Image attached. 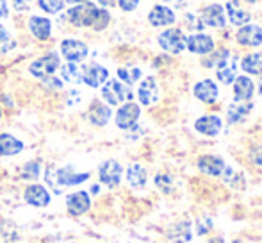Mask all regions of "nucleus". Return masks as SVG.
<instances>
[{"mask_svg": "<svg viewBox=\"0 0 262 243\" xmlns=\"http://www.w3.org/2000/svg\"><path fill=\"white\" fill-rule=\"evenodd\" d=\"M235 42L241 47H253V49H257V47L262 45V27L257 24L243 25L235 32Z\"/></svg>", "mask_w": 262, "mask_h": 243, "instance_id": "0eeeda50", "label": "nucleus"}, {"mask_svg": "<svg viewBox=\"0 0 262 243\" xmlns=\"http://www.w3.org/2000/svg\"><path fill=\"white\" fill-rule=\"evenodd\" d=\"M121 175H123V168L118 161L114 159H107L100 165L98 168V177L100 183L105 184L109 188H116L121 183Z\"/></svg>", "mask_w": 262, "mask_h": 243, "instance_id": "6e6552de", "label": "nucleus"}, {"mask_svg": "<svg viewBox=\"0 0 262 243\" xmlns=\"http://www.w3.org/2000/svg\"><path fill=\"white\" fill-rule=\"evenodd\" d=\"M98 4H100L102 7H113V6H116V0H98Z\"/></svg>", "mask_w": 262, "mask_h": 243, "instance_id": "de8ad7c7", "label": "nucleus"}, {"mask_svg": "<svg viewBox=\"0 0 262 243\" xmlns=\"http://www.w3.org/2000/svg\"><path fill=\"white\" fill-rule=\"evenodd\" d=\"M24 150V143L13 134H0V156H16Z\"/></svg>", "mask_w": 262, "mask_h": 243, "instance_id": "393cba45", "label": "nucleus"}, {"mask_svg": "<svg viewBox=\"0 0 262 243\" xmlns=\"http://www.w3.org/2000/svg\"><path fill=\"white\" fill-rule=\"evenodd\" d=\"M61 54L68 63H80L88 57L90 49H88L86 43L80 42V39L68 38L61 42Z\"/></svg>", "mask_w": 262, "mask_h": 243, "instance_id": "39448f33", "label": "nucleus"}, {"mask_svg": "<svg viewBox=\"0 0 262 243\" xmlns=\"http://www.w3.org/2000/svg\"><path fill=\"white\" fill-rule=\"evenodd\" d=\"M102 98H104L109 106H120V104H123V102H132L134 93H132L130 88L121 83V80L111 79V80H105L104 88H102Z\"/></svg>", "mask_w": 262, "mask_h": 243, "instance_id": "f257e3e1", "label": "nucleus"}, {"mask_svg": "<svg viewBox=\"0 0 262 243\" xmlns=\"http://www.w3.org/2000/svg\"><path fill=\"white\" fill-rule=\"evenodd\" d=\"M175 13L168 6H154L148 13V22L154 27H168V25L175 24Z\"/></svg>", "mask_w": 262, "mask_h": 243, "instance_id": "f3484780", "label": "nucleus"}, {"mask_svg": "<svg viewBox=\"0 0 262 243\" xmlns=\"http://www.w3.org/2000/svg\"><path fill=\"white\" fill-rule=\"evenodd\" d=\"M246 2H248V4H255L257 0H246Z\"/></svg>", "mask_w": 262, "mask_h": 243, "instance_id": "864d4df0", "label": "nucleus"}, {"mask_svg": "<svg viewBox=\"0 0 262 243\" xmlns=\"http://www.w3.org/2000/svg\"><path fill=\"white\" fill-rule=\"evenodd\" d=\"M25 202L31 206H36V208H45V206L50 204V193L45 186L41 184H31L25 190Z\"/></svg>", "mask_w": 262, "mask_h": 243, "instance_id": "aec40b11", "label": "nucleus"}, {"mask_svg": "<svg viewBox=\"0 0 262 243\" xmlns=\"http://www.w3.org/2000/svg\"><path fill=\"white\" fill-rule=\"evenodd\" d=\"M138 98L143 106H152L159 100V86L154 77H146L138 88Z\"/></svg>", "mask_w": 262, "mask_h": 243, "instance_id": "6ab92c4d", "label": "nucleus"}, {"mask_svg": "<svg viewBox=\"0 0 262 243\" xmlns=\"http://www.w3.org/2000/svg\"><path fill=\"white\" fill-rule=\"evenodd\" d=\"M259 95H262V75H260V80H259Z\"/></svg>", "mask_w": 262, "mask_h": 243, "instance_id": "603ef678", "label": "nucleus"}, {"mask_svg": "<svg viewBox=\"0 0 262 243\" xmlns=\"http://www.w3.org/2000/svg\"><path fill=\"white\" fill-rule=\"evenodd\" d=\"M221 175H223V181L227 184H230L232 188H243L245 179H243L241 174H237L232 167H225L223 172H221Z\"/></svg>", "mask_w": 262, "mask_h": 243, "instance_id": "72a5a7b5", "label": "nucleus"}, {"mask_svg": "<svg viewBox=\"0 0 262 243\" xmlns=\"http://www.w3.org/2000/svg\"><path fill=\"white\" fill-rule=\"evenodd\" d=\"M29 31L39 42H45L52 34V22L45 16H31L29 18Z\"/></svg>", "mask_w": 262, "mask_h": 243, "instance_id": "5701e85b", "label": "nucleus"}, {"mask_svg": "<svg viewBox=\"0 0 262 243\" xmlns=\"http://www.w3.org/2000/svg\"><path fill=\"white\" fill-rule=\"evenodd\" d=\"M241 70L248 75H262V54L253 52L241 59Z\"/></svg>", "mask_w": 262, "mask_h": 243, "instance_id": "bb28decb", "label": "nucleus"}, {"mask_svg": "<svg viewBox=\"0 0 262 243\" xmlns=\"http://www.w3.org/2000/svg\"><path fill=\"white\" fill-rule=\"evenodd\" d=\"M171 177L166 174H157L156 175V184L157 188H161L162 191H171Z\"/></svg>", "mask_w": 262, "mask_h": 243, "instance_id": "ea45409f", "label": "nucleus"}, {"mask_svg": "<svg viewBox=\"0 0 262 243\" xmlns=\"http://www.w3.org/2000/svg\"><path fill=\"white\" fill-rule=\"evenodd\" d=\"M32 0H13V7L14 11H18V13H24V11H27L29 7H31Z\"/></svg>", "mask_w": 262, "mask_h": 243, "instance_id": "c03bdc74", "label": "nucleus"}, {"mask_svg": "<svg viewBox=\"0 0 262 243\" xmlns=\"http://www.w3.org/2000/svg\"><path fill=\"white\" fill-rule=\"evenodd\" d=\"M221 127H223V120L217 115H204L194 121V131H198L204 136H209V138L220 134Z\"/></svg>", "mask_w": 262, "mask_h": 243, "instance_id": "2eb2a0df", "label": "nucleus"}, {"mask_svg": "<svg viewBox=\"0 0 262 243\" xmlns=\"http://www.w3.org/2000/svg\"><path fill=\"white\" fill-rule=\"evenodd\" d=\"M79 100H80V91H77V90L70 91V93H68V104H70V106H72V104H77Z\"/></svg>", "mask_w": 262, "mask_h": 243, "instance_id": "a18cd8bd", "label": "nucleus"}, {"mask_svg": "<svg viewBox=\"0 0 262 243\" xmlns=\"http://www.w3.org/2000/svg\"><path fill=\"white\" fill-rule=\"evenodd\" d=\"M39 175H41V163L39 161H29L20 170V177L25 181H36Z\"/></svg>", "mask_w": 262, "mask_h": 243, "instance_id": "2f4dec72", "label": "nucleus"}, {"mask_svg": "<svg viewBox=\"0 0 262 243\" xmlns=\"http://www.w3.org/2000/svg\"><path fill=\"white\" fill-rule=\"evenodd\" d=\"M86 2H90V0H66V4H72V6H80Z\"/></svg>", "mask_w": 262, "mask_h": 243, "instance_id": "09e8293b", "label": "nucleus"}, {"mask_svg": "<svg viewBox=\"0 0 262 243\" xmlns=\"http://www.w3.org/2000/svg\"><path fill=\"white\" fill-rule=\"evenodd\" d=\"M234 98L235 102H248L252 100L255 93V84L248 75H239L234 79Z\"/></svg>", "mask_w": 262, "mask_h": 243, "instance_id": "a211bd4d", "label": "nucleus"}, {"mask_svg": "<svg viewBox=\"0 0 262 243\" xmlns=\"http://www.w3.org/2000/svg\"><path fill=\"white\" fill-rule=\"evenodd\" d=\"M148 181V174H146L145 167H141L139 163H132L127 168V183L132 188H143Z\"/></svg>", "mask_w": 262, "mask_h": 243, "instance_id": "a878e982", "label": "nucleus"}, {"mask_svg": "<svg viewBox=\"0 0 262 243\" xmlns=\"http://www.w3.org/2000/svg\"><path fill=\"white\" fill-rule=\"evenodd\" d=\"M109 79V72L105 66L91 63V65L84 66L82 70V83L88 84L90 88H100L102 84H105V80Z\"/></svg>", "mask_w": 262, "mask_h": 243, "instance_id": "ddd939ff", "label": "nucleus"}, {"mask_svg": "<svg viewBox=\"0 0 262 243\" xmlns=\"http://www.w3.org/2000/svg\"><path fill=\"white\" fill-rule=\"evenodd\" d=\"M253 109L252 102H234V104L228 106L227 109V121L230 125L241 124V121L246 120V116L250 115V111Z\"/></svg>", "mask_w": 262, "mask_h": 243, "instance_id": "b1692460", "label": "nucleus"}, {"mask_svg": "<svg viewBox=\"0 0 262 243\" xmlns=\"http://www.w3.org/2000/svg\"><path fill=\"white\" fill-rule=\"evenodd\" d=\"M0 116H2V111H0Z\"/></svg>", "mask_w": 262, "mask_h": 243, "instance_id": "4d7b16f0", "label": "nucleus"}, {"mask_svg": "<svg viewBox=\"0 0 262 243\" xmlns=\"http://www.w3.org/2000/svg\"><path fill=\"white\" fill-rule=\"evenodd\" d=\"M200 18L205 27L221 29L227 24V13H225V7L221 4H209V6H205Z\"/></svg>", "mask_w": 262, "mask_h": 243, "instance_id": "9b49d317", "label": "nucleus"}, {"mask_svg": "<svg viewBox=\"0 0 262 243\" xmlns=\"http://www.w3.org/2000/svg\"><path fill=\"white\" fill-rule=\"evenodd\" d=\"M111 116H113V113H111V108L107 104L100 100H93L90 106V109H88V118L93 125H97V127H104L107 121L111 120Z\"/></svg>", "mask_w": 262, "mask_h": 243, "instance_id": "4be33fe9", "label": "nucleus"}, {"mask_svg": "<svg viewBox=\"0 0 262 243\" xmlns=\"http://www.w3.org/2000/svg\"><path fill=\"white\" fill-rule=\"evenodd\" d=\"M196 167L202 174L210 175V177H217V175H221V172H223V168L227 165H225L223 157L214 156V154H205V156L198 157Z\"/></svg>", "mask_w": 262, "mask_h": 243, "instance_id": "4468645a", "label": "nucleus"}, {"mask_svg": "<svg viewBox=\"0 0 262 243\" xmlns=\"http://www.w3.org/2000/svg\"><path fill=\"white\" fill-rule=\"evenodd\" d=\"M61 68V77L62 80L70 84H79L82 83V70L75 65V63H66V65L59 66Z\"/></svg>", "mask_w": 262, "mask_h": 243, "instance_id": "7c9ffc66", "label": "nucleus"}, {"mask_svg": "<svg viewBox=\"0 0 262 243\" xmlns=\"http://www.w3.org/2000/svg\"><path fill=\"white\" fill-rule=\"evenodd\" d=\"M111 24V14H109V11L104 9V7H100V11H98V16H97V20H95V24H93V31H97V32H102V31H105L107 29V25Z\"/></svg>", "mask_w": 262, "mask_h": 243, "instance_id": "e433bc0d", "label": "nucleus"}, {"mask_svg": "<svg viewBox=\"0 0 262 243\" xmlns=\"http://www.w3.org/2000/svg\"><path fill=\"white\" fill-rule=\"evenodd\" d=\"M184 20H186V24L189 25L193 31H204V22H202L200 16H194L193 13H187L186 16H184Z\"/></svg>", "mask_w": 262, "mask_h": 243, "instance_id": "58836bf2", "label": "nucleus"}, {"mask_svg": "<svg viewBox=\"0 0 262 243\" xmlns=\"http://www.w3.org/2000/svg\"><path fill=\"white\" fill-rule=\"evenodd\" d=\"M235 72H237V59H235V57H230V61H228L227 65L216 70V77H217V80H220V83L232 84L235 77H237V75H235Z\"/></svg>", "mask_w": 262, "mask_h": 243, "instance_id": "cd10ccee", "label": "nucleus"}, {"mask_svg": "<svg viewBox=\"0 0 262 243\" xmlns=\"http://www.w3.org/2000/svg\"><path fill=\"white\" fill-rule=\"evenodd\" d=\"M118 77L123 84L127 86H132L136 84L139 79H141V70L139 68H120L118 70Z\"/></svg>", "mask_w": 262, "mask_h": 243, "instance_id": "473e14b6", "label": "nucleus"}, {"mask_svg": "<svg viewBox=\"0 0 262 243\" xmlns=\"http://www.w3.org/2000/svg\"><path fill=\"white\" fill-rule=\"evenodd\" d=\"M66 208L72 215L79 216L84 215L88 209L91 208V198L88 191H75V193H70L66 197Z\"/></svg>", "mask_w": 262, "mask_h": 243, "instance_id": "dca6fc26", "label": "nucleus"}, {"mask_svg": "<svg viewBox=\"0 0 262 243\" xmlns=\"http://www.w3.org/2000/svg\"><path fill=\"white\" fill-rule=\"evenodd\" d=\"M38 7L49 14H55L61 13L62 7H64V2L62 0H38Z\"/></svg>", "mask_w": 262, "mask_h": 243, "instance_id": "f704fd0d", "label": "nucleus"}, {"mask_svg": "<svg viewBox=\"0 0 262 243\" xmlns=\"http://www.w3.org/2000/svg\"><path fill=\"white\" fill-rule=\"evenodd\" d=\"M157 42L162 50H166L168 54H173V56L186 50V34L180 29H166V31H162L159 34Z\"/></svg>", "mask_w": 262, "mask_h": 243, "instance_id": "7ed1b4c3", "label": "nucleus"}, {"mask_svg": "<svg viewBox=\"0 0 262 243\" xmlns=\"http://www.w3.org/2000/svg\"><path fill=\"white\" fill-rule=\"evenodd\" d=\"M230 50L228 49H221V50H216V52H210L207 59H204V66H207V68H221V66H225L228 61H230Z\"/></svg>", "mask_w": 262, "mask_h": 243, "instance_id": "c85d7f7f", "label": "nucleus"}, {"mask_svg": "<svg viewBox=\"0 0 262 243\" xmlns=\"http://www.w3.org/2000/svg\"><path fill=\"white\" fill-rule=\"evenodd\" d=\"M164 2H169V0H164Z\"/></svg>", "mask_w": 262, "mask_h": 243, "instance_id": "6e6d98bb", "label": "nucleus"}, {"mask_svg": "<svg viewBox=\"0 0 262 243\" xmlns=\"http://www.w3.org/2000/svg\"><path fill=\"white\" fill-rule=\"evenodd\" d=\"M225 13L228 14V20H230V24L235 25V27H243V25L250 24V20H252V14H250L245 7H241L239 0H230V2H227Z\"/></svg>", "mask_w": 262, "mask_h": 243, "instance_id": "412c9836", "label": "nucleus"}, {"mask_svg": "<svg viewBox=\"0 0 262 243\" xmlns=\"http://www.w3.org/2000/svg\"><path fill=\"white\" fill-rule=\"evenodd\" d=\"M59 66H61L59 54L57 52H49V54H45V56L38 57L34 63H31L29 72H31V75L38 77V79H45V77L54 75V73L59 70Z\"/></svg>", "mask_w": 262, "mask_h": 243, "instance_id": "20e7f679", "label": "nucleus"}, {"mask_svg": "<svg viewBox=\"0 0 262 243\" xmlns=\"http://www.w3.org/2000/svg\"><path fill=\"white\" fill-rule=\"evenodd\" d=\"M16 47V42L9 36L6 27L0 25V54H7L9 50H13Z\"/></svg>", "mask_w": 262, "mask_h": 243, "instance_id": "c9c22d12", "label": "nucleus"}, {"mask_svg": "<svg viewBox=\"0 0 262 243\" xmlns=\"http://www.w3.org/2000/svg\"><path fill=\"white\" fill-rule=\"evenodd\" d=\"M232 243H245L243 240H235V241H232Z\"/></svg>", "mask_w": 262, "mask_h": 243, "instance_id": "5fc2aeb1", "label": "nucleus"}, {"mask_svg": "<svg viewBox=\"0 0 262 243\" xmlns=\"http://www.w3.org/2000/svg\"><path fill=\"white\" fill-rule=\"evenodd\" d=\"M193 95L194 98H198L204 104H214L217 100V97H220V88L212 79H202L194 84Z\"/></svg>", "mask_w": 262, "mask_h": 243, "instance_id": "f8f14e48", "label": "nucleus"}, {"mask_svg": "<svg viewBox=\"0 0 262 243\" xmlns=\"http://www.w3.org/2000/svg\"><path fill=\"white\" fill-rule=\"evenodd\" d=\"M210 229H212V220H210L209 216H202V218H198L196 224H194V233H196L198 236L207 234Z\"/></svg>", "mask_w": 262, "mask_h": 243, "instance_id": "4c0bfd02", "label": "nucleus"}, {"mask_svg": "<svg viewBox=\"0 0 262 243\" xmlns=\"http://www.w3.org/2000/svg\"><path fill=\"white\" fill-rule=\"evenodd\" d=\"M118 7H120L121 11H125V13H130V11H134L136 7L139 6V0H116Z\"/></svg>", "mask_w": 262, "mask_h": 243, "instance_id": "79ce46f5", "label": "nucleus"}, {"mask_svg": "<svg viewBox=\"0 0 262 243\" xmlns=\"http://www.w3.org/2000/svg\"><path fill=\"white\" fill-rule=\"evenodd\" d=\"M139 116H141V108L136 102H125L116 111V125L121 131H128L138 124Z\"/></svg>", "mask_w": 262, "mask_h": 243, "instance_id": "423d86ee", "label": "nucleus"}, {"mask_svg": "<svg viewBox=\"0 0 262 243\" xmlns=\"http://www.w3.org/2000/svg\"><path fill=\"white\" fill-rule=\"evenodd\" d=\"M98 190H100L98 186H93V188H91V193H98Z\"/></svg>", "mask_w": 262, "mask_h": 243, "instance_id": "3c124183", "label": "nucleus"}, {"mask_svg": "<svg viewBox=\"0 0 262 243\" xmlns=\"http://www.w3.org/2000/svg\"><path fill=\"white\" fill-rule=\"evenodd\" d=\"M186 49L191 54H198V56H207L214 50V39L209 34L204 32H196V34L186 36Z\"/></svg>", "mask_w": 262, "mask_h": 243, "instance_id": "9d476101", "label": "nucleus"}, {"mask_svg": "<svg viewBox=\"0 0 262 243\" xmlns=\"http://www.w3.org/2000/svg\"><path fill=\"white\" fill-rule=\"evenodd\" d=\"M9 16V7H7V2L6 0H0V20Z\"/></svg>", "mask_w": 262, "mask_h": 243, "instance_id": "49530a36", "label": "nucleus"}, {"mask_svg": "<svg viewBox=\"0 0 262 243\" xmlns=\"http://www.w3.org/2000/svg\"><path fill=\"white\" fill-rule=\"evenodd\" d=\"M250 161L255 167H262V145H255L250 149Z\"/></svg>", "mask_w": 262, "mask_h": 243, "instance_id": "a19ab883", "label": "nucleus"}, {"mask_svg": "<svg viewBox=\"0 0 262 243\" xmlns=\"http://www.w3.org/2000/svg\"><path fill=\"white\" fill-rule=\"evenodd\" d=\"M90 179V174H77L73 167L64 168H55L54 172V188L55 191H61L57 186H75V184H82L84 181Z\"/></svg>", "mask_w": 262, "mask_h": 243, "instance_id": "1a4fd4ad", "label": "nucleus"}, {"mask_svg": "<svg viewBox=\"0 0 262 243\" xmlns=\"http://www.w3.org/2000/svg\"><path fill=\"white\" fill-rule=\"evenodd\" d=\"M98 11H100V7H97L91 2L72 6V9L66 13V20L75 27H93L95 20L98 16Z\"/></svg>", "mask_w": 262, "mask_h": 243, "instance_id": "f03ea898", "label": "nucleus"}, {"mask_svg": "<svg viewBox=\"0 0 262 243\" xmlns=\"http://www.w3.org/2000/svg\"><path fill=\"white\" fill-rule=\"evenodd\" d=\"M43 86H47L49 90H61L62 80L54 75H50V77H45V79H43Z\"/></svg>", "mask_w": 262, "mask_h": 243, "instance_id": "37998d69", "label": "nucleus"}, {"mask_svg": "<svg viewBox=\"0 0 262 243\" xmlns=\"http://www.w3.org/2000/svg\"><path fill=\"white\" fill-rule=\"evenodd\" d=\"M209 243H223V238L217 236V238H214V240H210Z\"/></svg>", "mask_w": 262, "mask_h": 243, "instance_id": "8fccbe9b", "label": "nucleus"}, {"mask_svg": "<svg viewBox=\"0 0 262 243\" xmlns=\"http://www.w3.org/2000/svg\"><path fill=\"white\" fill-rule=\"evenodd\" d=\"M168 236L177 243H186L191 240V224L189 222H180L175 224L171 229L168 231Z\"/></svg>", "mask_w": 262, "mask_h": 243, "instance_id": "c756f323", "label": "nucleus"}]
</instances>
